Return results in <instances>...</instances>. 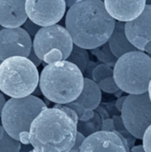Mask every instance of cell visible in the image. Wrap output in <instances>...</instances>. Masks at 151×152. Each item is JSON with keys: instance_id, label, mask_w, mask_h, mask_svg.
I'll list each match as a JSON object with an SVG mask.
<instances>
[{"instance_id": "obj_20", "label": "cell", "mask_w": 151, "mask_h": 152, "mask_svg": "<svg viewBox=\"0 0 151 152\" xmlns=\"http://www.w3.org/2000/svg\"><path fill=\"white\" fill-rule=\"evenodd\" d=\"M21 143L11 137L6 132L0 138V152H20Z\"/></svg>"}, {"instance_id": "obj_22", "label": "cell", "mask_w": 151, "mask_h": 152, "mask_svg": "<svg viewBox=\"0 0 151 152\" xmlns=\"http://www.w3.org/2000/svg\"><path fill=\"white\" fill-rule=\"evenodd\" d=\"M114 69L113 68L106 65V64H98V66L94 69L93 73V80L95 83H99L103 79L113 77Z\"/></svg>"}, {"instance_id": "obj_19", "label": "cell", "mask_w": 151, "mask_h": 152, "mask_svg": "<svg viewBox=\"0 0 151 152\" xmlns=\"http://www.w3.org/2000/svg\"><path fill=\"white\" fill-rule=\"evenodd\" d=\"M91 53L101 61L102 62V64H106L109 67H115L117 61V58L113 54L112 51L110 50L109 45L107 42L106 44L102 45L101 46H99L95 49L91 50Z\"/></svg>"}, {"instance_id": "obj_36", "label": "cell", "mask_w": 151, "mask_h": 152, "mask_svg": "<svg viewBox=\"0 0 151 152\" xmlns=\"http://www.w3.org/2000/svg\"><path fill=\"white\" fill-rule=\"evenodd\" d=\"M65 2H66L67 7L70 8V7H72L75 4H77V3L78 2V0H67V1H65Z\"/></svg>"}, {"instance_id": "obj_28", "label": "cell", "mask_w": 151, "mask_h": 152, "mask_svg": "<svg viewBox=\"0 0 151 152\" xmlns=\"http://www.w3.org/2000/svg\"><path fill=\"white\" fill-rule=\"evenodd\" d=\"M85 139V137L82 134H80V133L77 132L76 143H75V145L73 146V148H72L69 152H80V147H81L82 143L84 142Z\"/></svg>"}, {"instance_id": "obj_15", "label": "cell", "mask_w": 151, "mask_h": 152, "mask_svg": "<svg viewBox=\"0 0 151 152\" xmlns=\"http://www.w3.org/2000/svg\"><path fill=\"white\" fill-rule=\"evenodd\" d=\"M108 43L113 54L117 59L128 53L139 51L128 40L125 34V23L124 22L117 21L114 31L109 37Z\"/></svg>"}, {"instance_id": "obj_13", "label": "cell", "mask_w": 151, "mask_h": 152, "mask_svg": "<svg viewBox=\"0 0 151 152\" xmlns=\"http://www.w3.org/2000/svg\"><path fill=\"white\" fill-rule=\"evenodd\" d=\"M145 0H105L104 5L109 14L119 22H130L136 20L144 11Z\"/></svg>"}, {"instance_id": "obj_26", "label": "cell", "mask_w": 151, "mask_h": 152, "mask_svg": "<svg viewBox=\"0 0 151 152\" xmlns=\"http://www.w3.org/2000/svg\"><path fill=\"white\" fill-rule=\"evenodd\" d=\"M142 142L145 152H151V126L146 130Z\"/></svg>"}, {"instance_id": "obj_24", "label": "cell", "mask_w": 151, "mask_h": 152, "mask_svg": "<svg viewBox=\"0 0 151 152\" xmlns=\"http://www.w3.org/2000/svg\"><path fill=\"white\" fill-rule=\"evenodd\" d=\"M29 36H30V37H36V35L38 33V31L41 29V27L40 26H38V25H36V24H35L33 21H31L29 19H28L27 20H26V22L22 25V27H21Z\"/></svg>"}, {"instance_id": "obj_35", "label": "cell", "mask_w": 151, "mask_h": 152, "mask_svg": "<svg viewBox=\"0 0 151 152\" xmlns=\"http://www.w3.org/2000/svg\"><path fill=\"white\" fill-rule=\"evenodd\" d=\"M130 152H145V150L143 148V145H138L132 148Z\"/></svg>"}, {"instance_id": "obj_3", "label": "cell", "mask_w": 151, "mask_h": 152, "mask_svg": "<svg viewBox=\"0 0 151 152\" xmlns=\"http://www.w3.org/2000/svg\"><path fill=\"white\" fill-rule=\"evenodd\" d=\"M83 72L68 61L44 66L40 78V90L48 101L65 105L75 102L84 88Z\"/></svg>"}, {"instance_id": "obj_8", "label": "cell", "mask_w": 151, "mask_h": 152, "mask_svg": "<svg viewBox=\"0 0 151 152\" xmlns=\"http://www.w3.org/2000/svg\"><path fill=\"white\" fill-rule=\"evenodd\" d=\"M121 118L127 131L136 139L142 140L146 130L151 126V101L149 94L127 95Z\"/></svg>"}, {"instance_id": "obj_21", "label": "cell", "mask_w": 151, "mask_h": 152, "mask_svg": "<svg viewBox=\"0 0 151 152\" xmlns=\"http://www.w3.org/2000/svg\"><path fill=\"white\" fill-rule=\"evenodd\" d=\"M65 106L73 110L77 114L79 121H82V122H87V121L91 120L92 118H93V117L95 115V112H93V110H88V109L85 108L83 105H81L77 102H75L65 104Z\"/></svg>"}, {"instance_id": "obj_38", "label": "cell", "mask_w": 151, "mask_h": 152, "mask_svg": "<svg viewBox=\"0 0 151 152\" xmlns=\"http://www.w3.org/2000/svg\"><path fill=\"white\" fill-rule=\"evenodd\" d=\"M122 93H123V91H122V90H119L118 92H117V93L115 94V96H117V97L120 98V97H122V96H121Z\"/></svg>"}, {"instance_id": "obj_18", "label": "cell", "mask_w": 151, "mask_h": 152, "mask_svg": "<svg viewBox=\"0 0 151 152\" xmlns=\"http://www.w3.org/2000/svg\"><path fill=\"white\" fill-rule=\"evenodd\" d=\"M77 126V132L82 134L86 138L97 132L101 131L102 119H101V116L97 112H95L93 118H92L91 120H89L87 122L78 121Z\"/></svg>"}, {"instance_id": "obj_33", "label": "cell", "mask_w": 151, "mask_h": 152, "mask_svg": "<svg viewBox=\"0 0 151 152\" xmlns=\"http://www.w3.org/2000/svg\"><path fill=\"white\" fill-rule=\"evenodd\" d=\"M97 113H100V115H101V119H102V122L105 120V119H107V118H109L108 117H109V113H108V111L105 110V109H103L102 107H99L98 109H97Z\"/></svg>"}, {"instance_id": "obj_10", "label": "cell", "mask_w": 151, "mask_h": 152, "mask_svg": "<svg viewBox=\"0 0 151 152\" xmlns=\"http://www.w3.org/2000/svg\"><path fill=\"white\" fill-rule=\"evenodd\" d=\"M33 49L30 36L22 28H3L0 30V61L20 56L28 58Z\"/></svg>"}, {"instance_id": "obj_9", "label": "cell", "mask_w": 151, "mask_h": 152, "mask_svg": "<svg viewBox=\"0 0 151 152\" xmlns=\"http://www.w3.org/2000/svg\"><path fill=\"white\" fill-rule=\"evenodd\" d=\"M64 0H27L25 9L28 18L41 28L56 25L66 12Z\"/></svg>"}, {"instance_id": "obj_16", "label": "cell", "mask_w": 151, "mask_h": 152, "mask_svg": "<svg viewBox=\"0 0 151 152\" xmlns=\"http://www.w3.org/2000/svg\"><path fill=\"white\" fill-rule=\"evenodd\" d=\"M101 102V90L93 80L85 77L84 88L79 97L75 101L85 108L94 110H97Z\"/></svg>"}, {"instance_id": "obj_27", "label": "cell", "mask_w": 151, "mask_h": 152, "mask_svg": "<svg viewBox=\"0 0 151 152\" xmlns=\"http://www.w3.org/2000/svg\"><path fill=\"white\" fill-rule=\"evenodd\" d=\"M113 121H114V126H115V131L118 132V133H123L127 131V129L125 126V124L123 122V119L121 117L119 116H114L112 118Z\"/></svg>"}, {"instance_id": "obj_29", "label": "cell", "mask_w": 151, "mask_h": 152, "mask_svg": "<svg viewBox=\"0 0 151 152\" xmlns=\"http://www.w3.org/2000/svg\"><path fill=\"white\" fill-rule=\"evenodd\" d=\"M101 131H105V132H113V131H115L114 121H113L112 118H107L102 122Z\"/></svg>"}, {"instance_id": "obj_30", "label": "cell", "mask_w": 151, "mask_h": 152, "mask_svg": "<svg viewBox=\"0 0 151 152\" xmlns=\"http://www.w3.org/2000/svg\"><path fill=\"white\" fill-rule=\"evenodd\" d=\"M98 66V64L94 61H89L87 67H86V69H85V77L86 78H89V79H92L93 80V70L94 69Z\"/></svg>"}, {"instance_id": "obj_25", "label": "cell", "mask_w": 151, "mask_h": 152, "mask_svg": "<svg viewBox=\"0 0 151 152\" xmlns=\"http://www.w3.org/2000/svg\"><path fill=\"white\" fill-rule=\"evenodd\" d=\"M53 108L62 110V111H63L64 113H66L70 118H72V119L74 120V122L77 125V123H78V121H79L78 116H77V114L73 110L69 109V107H67V106H65V105H61V104H54Z\"/></svg>"}, {"instance_id": "obj_2", "label": "cell", "mask_w": 151, "mask_h": 152, "mask_svg": "<svg viewBox=\"0 0 151 152\" xmlns=\"http://www.w3.org/2000/svg\"><path fill=\"white\" fill-rule=\"evenodd\" d=\"M77 126L62 110L47 108L33 121L29 131L34 152H69L75 145Z\"/></svg>"}, {"instance_id": "obj_43", "label": "cell", "mask_w": 151, "mask_h": 152, "mask_svg": "<svg viewBox=\"0 0 151 152\" xmlns=\"http://www.w3.org/2000/svg\"><path fill=\"white\" fill-rule=\"evenodd\" d=\"M30 152H34V151H30Z\"/></svg>"}, {"instance_id": "obj_4", "label": "cell", "mask_w": 151, "mask_h": 152, "mask_svg": "<svg viewBox=\"0 0 151 152\" xmlns=\"http://www.w3.org/2000/svg\"><path fill=\"white\" fill-rule=\"evenodd\" d=\"M36 67L25 57L14 56L0 65V91L11 98H25L39 86Z\"/></svg>"}, {"instance_id": "obj_14", "label": "cell", "mask_w": 151, "mask_h": 152, "mask_svg": "<svg viewBox=\"0 0 151 152\" xmlns=\"http://www.w3.org/2000/svg\"><path fill=\"white\" fill-rule=\"evenodd\" d=\"M24 0L0 1V25L4 28H20L28 19Z\"/></svg>"}, {"instance_id": "obj_17", "label": "cell", "mask_w": 151, "mask_h": 152, "mask_svg": "<svg viewBox=\"0 0 151 152\" xmlns=\"http://www.w3.org/2000/svg\"><path fill=\"white\" fill-rule=\"evenodd\" d=\"M67 61L69 62H71L74 65H76L83 73H85L86 67L90 61L89 53L86 51V49L81 48V47L74 45L73 50Z\"/></svg>"}, {"instance_id": "obj_34", "label": "cell", "mask_w": 151, "mask_h": 152, "mask_svg": "<svg viewBox=\"0 0 151 152\" xmlns=\"http://www.w3.org/2000/svg\"><path fill=\"white\" fill-rule=\"evenodd\" d=\"M6 99L4 98V96L3 95V94L0 92V118H1V115H2V111H3V109L6 103Z\"/></svg>"}, {"instance_id": "obj_32", "label": "cell", "mask_w": 151, "mask_h": 152, "mask_svg": "<svg viewBox=\"0 0 151 152\" xmlns=\"http://www.w3.org/2000/svg\"><path fill=\"white\" fill-rule=\"evenodd\" d=\"M126 97L127 96H122L120 98H118V100L116 102V108L121 112L122 111V109H123V106H124V103L126 100Z\"/></svg>"}, {"instance_id": "obj_5", "label": "cell", "mask_w": 151, "mask_h": 152, "mask_svg": "<svg viewBox=\"0 0 151 152\" xmlns=\"http://www.w3.org/2000/svg\"><path fill=\"white\" fill-rule=\"evenodd\" d=\"M113 78L120 90L128 94L148 93L151 81V57L135 51L120 57L114 67Z\"/></svg>"}, {"instance_id": "obj_7", "label": "cell", "mask_w": 151, "mask_h": 152, "mask_svg": "<svg viewBox=\"0 0 151 152\" xmlns=\"http://www.w3.org/2000/svg\"><path fill=\"white\" fill-rule=\"evenodd\" d=\"M74 43L66 28L61 25L41 28L33 39L36 54L47 65L67 61Z\"/></svg>"}, {"instance_id": "obj_1", "label": "cell", "mask_w": 151, "mask_h": 152, "mask_svg": "<svg viewBox=\"0 0 151 152\" xmlns=\"http://www.w3.org/2000/svg\"><path fill=\"white\" fill-rule=\"evenodd\" d=\"M117 21L101 0H78L66 14V28L74 45L93 50L106 44Z\"/></svg>"}, {"instance_id": "obj_6", "label": "cell", "mask_w": 151, "mask_h": 152, "mask_svg": "<svg viewBox=\"0 0 151 152\" xmlns=\"http://www.w3.org/2000/svg\"><path fill=\"white\" fill-rule=\"evenodd\" d=\"M47 106L40 98L29 95L25 98L9 99L2 111L1 123L5 132L19 141L22 133H29L35 118Z\"/></svg>"}, {"instance_id": "obj_40", "label": "cell", "mask_w": 151, "mask_h": 152, "mask_svg": "<svg viewBox=\"0 0 151 152\" xmlns=\"http://www.w3.org/2000/svg\"><path fill=\"white\" fill-rule=\"evenodd\" d=\"M44 102L45 103V105H46V106H47V105H48V104H49V103L51 102H50V101H48V100H47L46 98H44Z\"/></svg>"}, {"instance_id": "obj_31", "label": "cell", "mask_w": 151, "mask_h": 152, "mask_svg": "<svg viewBox=\"0 0 151 152\" xmlns=\"http://www.w3.org/2000/svg\"><path fill=\"white\" fill-rule=\"evenodd\" d=\"M28 59L36 66V67H38L41 63H42V60L41 59H39L38 58V56L36 54V53H35V51H34V49H32V51H31V53H30V54H29V56L28 57Z\"/></svg>"}, {"instance_id": "obj_42", "label": "cell", "mask_w": 151, "mask_h": 152, "mask_svg": "<svg viewBox=\"0 0 151 152\" xmlns=\"http://www.w3.org/2000/svg\"><path fill=\"white\" fill-rule=\"evenodd\" d=\"M1 63H2V61H0V65H1Z\"/></svg>"}, {"instance_id": "obj_11", "label": "cell", "mask_w": 151, "mask_h": 152, "mask_svg": "<svg viewBox=\"0 0 151 152\" xmlns=\"http://www.w3.org/2000/svg\"><path fill=\"white\" fill-rule=\"evenodd\" d=\"M125 34L131 44L141 52L151 54V5L134 20L125 23Z\"/></svg>"}, {"instance_id": "obj_23", "label": "cell", "mask_w": 151, "mask_h": 152, "mask_svg": "<svg viewBox=\"0 0 151 152\" xmlns=\"http://www.w3.org/2000/svg\"><path fill=\"white\" fill-rule=\"evenodd\" d=\"M97 84H98L100 89L107 94H116L117 92H118L120 90L113 77H109V78L103 79Z\"/></svg>"}, {"instance_id": "obj_12", "label": "cell", "mask_w": 151, "mask_h": 152, "mask_svg": "<svg viewBox=\"0 0 151 152\" xmlns=\"http://www.w3.org/2000/svg\"><path fill=\"white\" fill-rule=\"evenodd\" d=\"M80 152H127L121 139L113 132L100 131L86 137Z\"/></svg>"}, {"instance_id": "obj_41", "label": "cell", "mask_w": 151, "mask_h": 152, "mask_svg": "<svg viewBox=\"0 0 151 152\" xmlns=\"http://www.w3.org/2000/svg\"><path fill=\"white\" fill-rule=\"evenodd\" d=\"M147 2V4H150L151 5V0L150 1H146Z\"/></svg>"}, {"instance_id": "obj_39", "label": "cell", "mask_w": 151, "mask_h": 152, "mask_svg": "<svg viewBox=\"0 0 151 152\" xmlns=\"http://www.w3.org/2000/svg\"><path fill=\"white\" fill-rule=\"evenodd\" d=\"M148 94H149V96H150V99L151 101V81L149 85V90H148Z\"/></svg>"}, {"instance_id": "obj_37", "label": "cell", "mask_w": 151, "mask_h": 152, "mask_svg": "<svg viewBox=\"0 0 151 152\" xmlns=\"http://www.w3.org/2000/svg\"><path fill=\"white\" fill-rule=\"evenodd\" d=\"M42 94V92H41V90H40V87H39V86H38V87L35 90V92L33 93V95L34 96H36V95H39V94Z\"/></svg>"}]
</instances>
